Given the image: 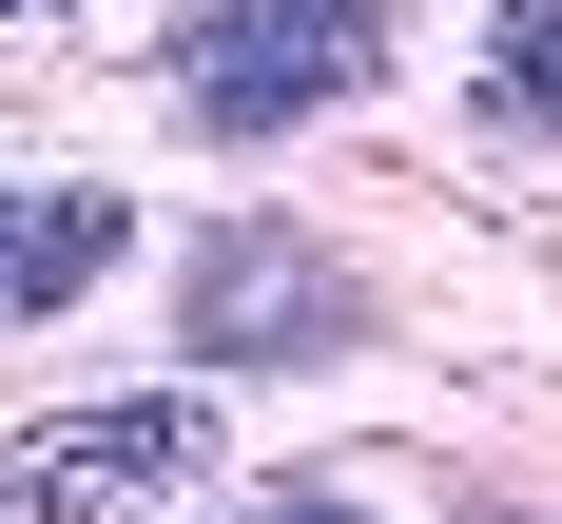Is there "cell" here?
Instances as JSON below:
<instances>
[{"mask_svg": "<svg viewBox=\"0 0 562 524\" xmlns=\"http://www.w3.org/2000/svg\"><path fill=\"white\" fill-rule=\"evenodd\" d=\"M233 524H369V505H330V486H291V505H233Z\"/></svg>", "mask_w": 562, "mask_h": 524, "instance_id": "6", "label": "cell"}, {"mask_svg": "<svg viewBox=\"0 0 562 524\" xmlns=\"http://www.w3.org/2000/svg\"><path fill=\"white\" fill-rule=\"evenodd\" d=\"M485 136H562V0H485V78H465Z\"/></svg>", "mask_w": 562, "mask_h": 524, "instance_id": "5", "label": "cell"}, {"mask_svg": "<svg viewBox=\"0 0 562 524\" xmlns=\"http://www.w3.org/2000/svg\"><path fill=\"white\" fill-rule=\"evenodd\" d=\"M349 331H369V291L330 253H291V233H214L194 253V369H311Z\"/></svg>", "mask_w": 562, "mask_h": 524, "instance_id": "3", "label": "cell"}, {"mask_svg": "<svg viewBox=\"0 0 562 524\" xmlns=\"http://www.w3.org/2000/svg\"><path fill=\"white\" fill-rule=\"evenodd\" d=\"M194 466H214V389H98V408H58V427H20L0 505L20 524H136V505H175Z\"/></svg>", "mask_w": 562, "mask_h": 524, "instance_id": "2", "label": "cell"}, {"mask_svg": "<svg viewBox=\"0 0 562 524\" xmlns=\"http://www.w3.org/2000/svg\"><path fill=\"white\" fill-rule=\"evenodd\" d=\"M0 20H58V0H0Z\"/></svg>", "mask_w": 562, "mask_h": 524, "instance_id": "7", "label": "cell"}, {"mask_svg": "<svg viewBox=\"0 0 562 524\" xmlns=\"http://www.w3.org/2000/svg\"><path fill=\"white\" fill-rule=\"evenodd\" d=\"M389 78V0H214L194 40H175V98L194 136H291V116H330Z\"/></svg>", "mask_w": 562, "mask_h": 524, "instance_id": "1", "label": "cell"}, {"mask_svg": "<svg viewBox=\"0 0 562 524\" xmlns=\"http://www.w3.org/2000/svg\"><path fill=\"white\" fill-rule=\"evenodd\" d=\"M116 253H136L116 194H0V311H78Z\"/></svg>", "mask_w": 562, "mask_h": 524, "instance_id": "4", "label": "cell"}]
</instances>
